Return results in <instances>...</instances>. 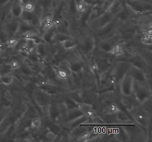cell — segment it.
<instances>
[{"label": "cell", "mask_w": 152, "mask_h": 142, "mask_svg": "<svg viewBox=\"0 0 152 142\" xmlns=\"http://www.w3.org/2000/svg\"><path fill=\"white\" fill-rule=\"evenodd\" d=\"M128 112H129V115L133 121L140 127L146 128L147 130L148 125L151 124V116L146 113L140 104L136 105Z\"/></svg>", "instance_id": "cell-1"}, {"label": "cell", "mask_w": 152, "mask_h": 142, "mask_svg": "<svg viewBox=\"0 0 152 142\" xmlns=\"http://www.w3.org/2000/svg\"><path fill=\"white\" fill-rule=\"evenodd\" d=\"M132 95L140 104L145 99L151 96V90L148 84H143L134 81Z\"/></svg>", "instance_id": "cell-2"}, {"label": "cell", "mask_w": 152, "mask_h": 142, "mask_svg": "<svg viewBox=\"0 0 152 142\" xmlns=\"http://www.w3.org/2000/svg\"><path fill=\"white\" fill-rule=\"evenodd\" d=\"M126 4L136 15L151 12V0H127Z\"/></svg>", "instance_id": "cell-3"}, {"label": "cell", "mask_w": 152, "mask_h": 142, "mask_svg": "<svg viewBox=\"0 0 152 142\" xmlns=\"http://www.w3.org/2000/svg\"><path fill=\"white\" fill-rule=\"evenodd\" d=\"M33 99L34 101L37 103L38 106H39L42 109L45 108L48 106L49 104L51 101L52 96L46 93L45 90L41 88L36 87L33 90Z\"/></svg>", "instance_id": "cell-4"}, {"label": "cell", "mask_w": 152, "mask_h": 142, "mask_svg": "<svg viewBox=\"0 0 152 142\" xmlns=\"http://www.w3.org/2000/svg\"><path fill=\"white\" fill-rule=\"evenodd\" d=\"M114 19V16L110 11H104L96 19L91 21L88 24H91V26L94 30H100L111 23Z\"/></svg>", "instance_id": "cell-5"}, {"label": "cell", "mask_w": 152, "mask_h": 142, "mask_svg": "<svg viewBox=\"0 0 152 142\" xmlns=\"http://www.w3.org/2000/svg\"><path fill=\"white\" fill-rule=\"evenodd\" d=\"M121 39V36L120 34L118 35L109 36L108 37H104L99 42V49L102 52H105L107 53H111L113 47L115 45L116 43L118 42Z\"/></svg>", "instance_id": "cell-6"}, {"label": "cell", "mask_w": 152, "mask_h": 142, "mask_svg": "<svg viewBox=\"0 0 152 142\" xmlns=\"http://www.w3.org/2000/svg\"><path fill=\"white\" fill-rule=\"evenodd\" d=\"M130 64V62H126V61L118 62L116 64L115 67L112 70V72H111V75L114 78L115 83L119 84L122 78L127 72L128 69H129Z\"/></svg>", "instance_id": "cell-7"}, {"label": "cell", "mask_w": 152, "mask_h": 142, "mask_svg": "<svg viewBox=\"0 0 152 142\" xmlns=\"http://www.w3.org/2000/svg\"><path fill=\"white\" fill-rule=\"evenodd\" d=\"M127 73H129L133 78L134 81H137V82L140 83H143V84H149V83H148L146 72L143 69L139 67H137L131 64L129 69H128Z\"/></svg>", "instance_id": "cell-8"}, {"label": "cell", "mask_w": 152, "mask_h": 142, "mask_svg": "<svg viewBox=\"0 0 152 142\" xmlns=\"http://www.w3.org/2000/svg\"><path fill=\"white\" fill-rule=\"evenodd\" d=\"M133 78L126 72L118 84L121 94L126 96H132L133 91Z\"/></svg>", "instance_id": "cell-9"}, {"label": "cell", "mask_w": 152, "mask_h": 142, "mask_svg": "<svg viewBox=\"0 0 152 142\" xmlns=\"http://www.w3.org/2000/svg\"><path fill=\"white\" fill-rule=\"evenodd\" d=\"M2 28L8 38L16 36L19 28V19H16L13 16H11L10 19H6L5 22L3 24Z\"/></svg>", "instance_id": "cell-10"}, {"label": "cell", "mask_w": 152, "mask_h": 142, "mask_svg": "<svg viewBox=\"0 0 152 142\" xmlns=\"http://www.w3.org/2000/svg\"><path fill=\"white\" fill-rule=\"evenodd\" d=\"M47 115L48 116L49 120L50 121L57 123V124H59V122L62 121L57 102H52L51 103L50 101L47 108Z\"/></svg>", "instance_id": "cell-11"}, {"label": "cell", "mask_w": 152, "mask_h": 142, "mask_svg": "<svg viewBox=\"0 0 152 142\" xmlns=\"http://www.w3.org/2000/svg\"><path fill=\"white\" fill-rule=\"evenodd\" d=\"M19 19L28 23L29 25H32L37 29H39L40 25H41V20L33 12H27L23 10Z\"/></svg>", "instance_id": "cell-12"}, {"label": "cell", "mask_w": 152, "mask_h": 142, "mask_svg": "<svg viewBox=\"0 0 152 142\" xmlns=\"http://www.w3.org/2000/svg\"><path fill=\"white\" fill-rule=\"evenodd\" d=\"M23 12V3L22 0H12L10 7V13L13 17L19 19Z\"/></svg>", "instance_id": "cell-13"}, {"label": "cell", "mask_w": 152, "mask_h": 142, "mask_svg": "<svg viewBox=\"0 0 152 142\" xmlns=\"http://www.w3.org/2000/svg\"><path fill=\"white\" fill-rule=\"evenodd\" d=\"M94 47V38L91 36L85 37L82 42V51L84 53H90Z\"/></svg>", "instance_id": "cell-14"}, {"label": "cell", "mask_w": 152, "mask_h": 142, "mask_svg": "<svg viewBox=\"0 0 152 142\" xmlns=\"http://www.w3.org/2000/svg\"><path fill=\"white\" fill-rule=\"evenodd\" d=\"M31 30H38V29L35 28L34 27H33L32 25H29L27 22H24L22 19H19V28H18L17 33H16V35L17 36H23L24 34L26 33L27 32H29Z\"/></svg>", "instance_id": "cell-15"}, {"label": "cell", "mask_w": 152, "mask_h": 142, "mask_svg": "<svg viewBox=\"0 0 152 142\" xmlns=\"http://www.w3.org/2000/svg\"><path fill=\"white\" fill-rule=\"evenodd\" d=\"M70 66V69H71V72L73 74H77L80 73L83 70V62L82 61L81 58L77 59H74L68 62Z\"/></svg>", "instance_id": "cell-16"}, {"label": "cell", "mask_w": 152, "mask_h": 142, "mask_svg": "<svg viewBox=\"0 0 152 142\" xmlns=\"http://www.w3.org/2000/svg\"><path fill=\"white\" fill-rule=\"evenodd\" d=\"M56 33V30L55 28V25H53L52 28L48 29V30L45 31L42 34V38L43 41L46 44H51L53 42L54 40L55 35Z\"/></svg>", "instance_id": "cell-17"}, {"label": "cell", "mask_w": 152, "mask_h": 142, "mask_svg": "<svg viewBox=\"0 0 152 142\" xmlns=\"http://www.w3.org/2000/svg\"><path fill=\"white\" fill-rule=\"evenodd\" d=\"M126 42L125 41H121V40H120L118 42L116 43L115 45L114 46L111 52V54L116 56V57L123 56L126 53Z\"/></svg>", "instance_id": "cell-18"}, {"label": "cell", "mask_w": 152, "mask_h": 142, "mask_svg": "<svg viewBox=\"0 0 152 142\" xmlns=\"http://www.w3.org/2000/svg\"><path fill=\"white\" fill-rule=\"evenodd\" d=\"M83 115H84V114H83V111L80 109V107L69 109L68 110V114H67L66 118H65V120L64 122H68V121H73V120L76 119V118H79V117L82 116Z\"/></svg>", "instance_id": "cell-19"}, {"label": "cell", "mask_w": 152, "mask_h": 142, "mask_svg": "<svg viewBox=\"0 0 152 142\" xmlns=\"http://www.w3.org/2000/svg\"><path fill=\"white\" fill-rule=\"evenodd\" d=\"M40 136L42 137V141H54L57 138V135L55 134L54 133L49 130L48 128H46L43 131L42 133L40 134Z\"/></svg>", "instance_id": "cell-20"}, {"label": "cell", "mask_w": 152, "mask_h": 142, "mask_svg": "<svg viewBox=\"0 0 152 142\" xmlns=\"http://www.w3.org/2000/svg\"><path fill=\"white\" fill-rule=\"evenodd\" d=\"M61 44H62V47H63L64 50H70L77 47L78 42L74 38H73L72 37H70V38H67L65 41H62Z\"/></svg>", "instance_id": "cell-21"}, {"label": "cell", "mask_w": 152, "mask_h": 142, "mask_svg": "<svg viewBox=\"0 0 152 142\" xmlns=\"http://www.w3.org/2000/svg\"><path fill=\"white\" fill-rule=\"evenodd\" d=\"M91 7H88L83 0H76V10L81 14L86 13Z\"/></svg>", "instance_id": "cell-22"}, {"label": "cell", "mask_w": 152, "mask_h": 142, "mask_svg": "<svg viewBox=\"0 0 152 142\" xmlns=\"http://www.w3.org/2000/svg\"><path fill=\"white\" fill-rule=\"evenodd\" d=\"M120 110V108L119 105L114 101H111L109 104L105 106V111L106 113L108 114H115Z\"/></svg>", "instance_id": "cell-23"}, {"label": "cell", "mask_w": 152, "mask_h": 142, "mask_svg": "<svg viewBox=\"0 0 152 142\" xmlns=\"http://www.w3.org/2000/svg\"><path fill=\"white\" fill-rule=\"evenodd\" d=\"M42 125V119L39 117H34V118L31 120L30 126H31V128L33 130H34V131L40 130Z\"/></svg>", "instance_id": "cell-24"}, {"label": "cell", "mask_w": 152, "mask_h": 142, "mask_svg": "<svg viewBox=\"0 0 152 142\" xmlns=\"http://www.w3.org/2000/svg\"><path fill=\"white\" fill-rule=\"evenodd\" d=\"M140 106L142 109L146 112L149 116H151V108H152V102H151V96L145 99L143 102L140 104Z\"/></svg>", "instance_id": "cell-25"}, {"label": "cell", "mask_w": 152, "mask_h": 142, "mask_svg": "<svg viewBox=\"0 0 152 142\" xmlns=\"http://www.w3.org/2000/svg\"><path fill=\"white\" fill-rule=\"evenodd\" d=\"M141 42L145 45L151 46L152 44L151 30L143 32V35L141 37Z\"/></svg>", "instance_id": "cell-26"}, {"label": "cell", "mask_w": 152, "mask_h": 142, "mask_svg": "<svg viewBox=\"0 0 152 142\" xmlns=\"http://www.w3.org/2000/svg\"><path fill=\"white\" fill-rule=\"evenodd\" d=\"M13 81H14V75H13L11 72H10V73L1 75V83H2L4 85H10L11 84H13Z\"/></svg>", "instance_id": "cell-27"}, {"label": "cell", "mask_w": 152, "mask_h": 142, "mask_svg": "<svg viewBox=\"0 0 152 142\" xmlns=\"http://www.w3.org/2000/svg\"><path fill=\"white\" fill-rule=\"evenodd\" d=\"M63 101H64V103L65 104V105H66L68 109H72V108L80 107V104L76 102L75 101H74L72 99H71V98H70L68 96H66V97H65Z\"/></svg>", "instance_id": "cell-28"}, {"label": "cell", "mask_w": 152, "mask_h": 142, "mask_svg": "<svg viewBox=\"0 0 152 142\" xmlns=\"http://www.w3.org/2000/svg\"><path fill=\"white\" fill-rule=\"evenodd\" d=\"M47 128H48L49 130H51L53 133H54L56 135L59 134L61 131H62V128H61L60 126L59 125V124L57 123H54L53 121H48L47 124Z\"/></svg>", "instance_id": "cell-29"}, {"label": "cell", "mask_w": 152, "mask_h": 142, "mask_svg": "<svg viewBox=\"0 0 152 142\" xmlns=\"http://www.w3.org/2000/svg\"><path fill=\"white\" fill-rule=\"evenodd\" d=\"M18 41H19V38H16V36L10 37V38H7V41L5 43L6 47H10V48H14L16 44H17Z\"/></svg>", "instance_id": "cell-30"}, {"label": "cell", "mask_w": 152, "mask_h": 142, "mask_svg": "<svg viewBox=\"0 0 152 142\" xmlns=\"http://www.w3.org/2000/svg\"><path fill=\"white\" fill-rule=\"evenodd\" d=\"M35 6L36 4L28 1V2L23 4V10L27 12H34V9H35Z\"/></svg>", "instance_id": "cell-31"}, {"label": "cell", "mask_w": 152, "mask_h": 142, "mask_svg": "<svg viewBox=\"0 0 152 142\" xmlns=\"http://www.w3.org/2000/svg\"><path fill=\"white\" fill-rule=\"evenodd\" d=\"M9 65H10L12 70H18L19 68L21 63L19 60H17V59H13L10 61V62H9Z\"/></svg>", "instance_id": "cell-32"}, {"label": "cell", "mask_w": 152, "mask_h": 142, "mask_svg": "<svg viewBox=\"0 0 152 142\" xmlns=\"http://www.w3.org/2000/svg\"><path fill=\"white\" fill-rule=\"evenodd\" d=\"M88 7H92L98 3V0H83Z\"/></svg>", "instance_id": "cell-33"}, {"label": "cell", "mask_w": 152, "mask_h": 142, "mask_svg": "<svg viewBox=\"0 0 152 142\" xmlns=\"http://www.w3.org/2000/svg\"><path fill=\"white\" fill-rule=\"evenodd\" d=\"M10 2V0H0V7H4Z\"/></svg>", "instance_id": "cell-34"}, {"label": "cell", "mask_w": 152, "mask_h": 142, "mask_svg": "<svg viewBox=\"0 0 152 142\" xmlns=\"http://www.w3.org/2000/svg\"><path fill=\"white\" fill-rule=\"evenodd\" d=\"M5 116H6V114L2 113V112H0V123L3 121V119L5 118Z\"/></svg>", "instance_id": "cell-35"}, {"label": "cell", "mask_w": 152, "mask_h": 142, "mask_svg": "<svg viewBox=\"0 0 152 142\" xmlns=\"http://www.w3.org/2000/svg\"><path fill=\"white\" fill-rule=\"evenodd\" d=\"M28 1H29V0H22V3H23V4H25V3L28 2Z\"/></svg>", "instance_id": "cell-36"}]
</instances>
